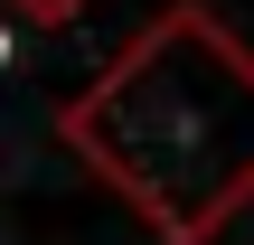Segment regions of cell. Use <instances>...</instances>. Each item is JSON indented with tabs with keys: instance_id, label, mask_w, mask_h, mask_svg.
I'll return each instance as SVG.
<instances>
[{
	"instance_id": "cell-1",
	"label": "cell",
	"mask_w": 254,
	"mask_h": 245,
	"mask_svg": "<svg viewBox=\"0 0 254 245\" xmlns=\"http://www.w3.org/2000/svg\"><path fill=\"white\" fill-rule=\"evenodd\" d=\"M66 151L170 245H217L254 198V47L198 0L123 38V57L57 113Z\"/></svg>"
},
{
	"instance_id": "cell-2",
	"label": "cell",
	"mask_w": 254,
	"mask_h": 245,
	"mask_svg": "<svg viewBox=\"0 0 254 245\" xmlns=\"http://www.w3.org/2000/svg\"><path fill=\"white\" fill-rule=\"evenodd\" d=\"M19 9H28V19H75L85 0H19Z\"/></svg>"
}]
</instances>
